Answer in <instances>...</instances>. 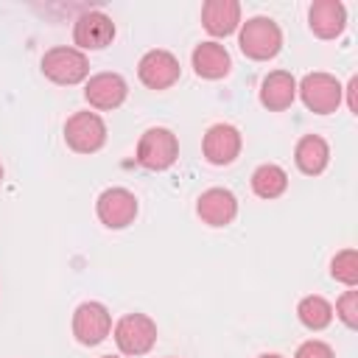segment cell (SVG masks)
I'll return each instance as SVG.
<instances>
[{"label":"cell","instance_id":"6da1fadb","mask_svg":"<svg viewBox=\"0 0 358 358\" xmlns=\"http://www.w3.org/2000/svg\"><path fill=\"white\" fill-rule=\"evenodd\" d=\"M238 45H241L243 56H249L255 62H266V59H274L280 53L282 31L271 17H252L241 25Z\"/></svg>","mask_w":358,"mask_h":358},{"label":"cell","instance_id":"7a4b0ae2","mask_svg":"<svg viewBox=\"0 0 358 358\" xmlns=\"http://www.w3.org/2000/svg\"><path fill=\"white\" fill-rule=\"evenodd\" d=\"M179 157V140L165 126H151L137 143V162L148 171H165Z\"/></svg>","mask_w":358,"mask_h":358},{"label":"cell","instance_id":"3957f363","mask_svg":"<svg viewBox=\"0 0 358 358\" xmlns=\"http://www.w3.org/2000/svg\"><path fill=\"white\" fill-rule=\"evenodd\" d=\"M42 73L53 81V84H78L90 76V59L87 53H81L78 48H67V45H59V48H50L45 56H42Z\"/></svg>","mask_w":358,"mask_h":358},{"label":"cell","instance_id":"277c9868","mask_svg":"<svg viewBox=\"0 0 358 358\" xmlns=\"http://www.w3.org/2000/svg\"><path fill=\"white\" fill-rule=\"evenodd\" d=\"M296 92L302 98V103L316 112V115H330L341 106V98H344V87L338 84L336 76L330 73H308L299 84H296Z\"/></svg>","mask_w":358,"mask_h":358},{"label":"cell","instance_id":"5b68a950","mask_svg":"<svg viewBox=\"0 0 358 358\" xmlns=\"http://www.w3.org/2000/svg\"><path fill=\"white\" fill-rule=\"evenodd\" d=\"M64 143L76 154H95L106 143V123L95 112H76L64 123Z\"/></svg>","mask_w":358,"mask_h":358},{"label":"cell","instance_id":"8992f818","mask_svg":"<svg viewBox=\"0 0 358 358\" xmlns=\"http://www.w3.org/2000/svg\"><path fill=\"white\" fill-rule=\"evenodd\" d=\"M115 341L123 355H145L157 344V324L145 313H126L115 324Z\"/></svg>","mask_w":358,"mask_h":358},{"label":"cell","instance_id":"52a82bcc","mask_svg":"<svg viewBox=\"0 0 358 358\" xmlns=\"http://www.w3.org/2000/svg\"><path fill=\"white\" fill-rule=\"evenodd\" d=\"M112 330V313L101 302H81L73 313V336L84 347L101 344Z\"/></svg>","mask_w":358,"mask_h":358},{"label":"cell","instance_id":"ba28073f","mask_svg":"<svg viewBox=\"0 0 358 358\" xmlns=\"http://www.w3.org/2000/svg\"><path fill=\"white\" fill-rule=\"evenodd\" d=\"M95 213L101 218L103 227L109 229H123L134 221L137 215V199L131 190L126 187H109L98 196V204H95Z\"/></svg>","mask_w":358,"mask_h":358},{"label":"cell","instance_id":"9c48e42d","mask_svg":"<svg viewBox=\"0 0 358 358\" xmlns=\"http://www.w3.org/2000/svg\"><path fill=\"white\" fill-rule=\"evenodd\" d=\"M115 39V22L103 11H87L73 25V42L78 50H103Z\"/></svg>","mask_w":358,"mask_h":358},{"label":"cell","instance_id":"30bf717a","mask_svg":"<svg viewBox=\"0 0 358 358\" xmlns=\"http://www.w3.org/2000/svg\"><path fill=\"white\" fill-rule=\"evenodd\" d=\"M179 59L168 50H148L137 64V76L148 90H168L179 81Z\"/></svg>","mask_w":358,"mask_h":358},{"label":"cell","instance_id":"8fae6325","mask_svg":"<svg viewBox=\"0 0 358 358\" xmlns=\"http://www.w3.org/2000/svg\"><path fill=\"white\" fill-rule=\"evenodd\" d=\"M201 151H204L207 162L229 165L241 154V131L229 123H215V126L207 129V134L201 140Z\"/></svg>","mask_w":358,"mask_h":358},{"label":"cell","instance_id":"7c38bea8","mask_svg":"<svg viewBox=\"0 0 358 358\" xmlns=\"http://www.w3.org/2000/svg\"><path fill=\"white\" fill-rule=\"evenodd\" d=\"M129 95V84L117 73H98L87 81L84 98L95 109H117Z\"/></svg>","mask_w":358,"mask_h":358},{"label":"cell","instance_id":"4fadbf2b","mask_svg":"<svg viewBox=\"0 0 358 358\" xmlns=\"http://www.w3.org/2000/svg\"><path fill=\"white\" fill-rule=\"evenodd\" d=\"M196 213L204 224L210 227H227L235 221L238 215V199L227 190V187H210L199 196L196 201Z\"/></svg>","mask_w":358,"mask_h":358},{"label":"cell","instance_id":"5bb4252c","mask_svg":"<svg viewBox=\"0 0 358 358\" xmlns=\"http://www.w3.org/2000/svg\"><path fill=\"white\" fill-rule=\"evenodd\" d=\"M308 25L319 39H336L347 25V8L338 0H316L308 11Z\"/></svg>","mask_w":358,"mask_h":358},{"label":"cell","instance_id":"9a60e30c","mask_svg":"<svg viewBox=\"0 0 358 358\" xmlns=\"http://www.w3.org/2000/svg\"><path fill=\"white\" fill-rule=\"evenodd\" d=\"M201 25L213 36H229L241 25V3L238 0H207L201 6Z\"/></svg>","mask_w":358,"mask_h":358},{"label":"cell","instance_id":"2e32d148","mask_svg":"<svg viewBox=\"0 0 358 358\" xmlns=\"http://www.w3.org/2000/svg\"><path fill=\"white\" fill-rule=\"evenodd\" d=\"M296 98V78L285 70H274L260 84V103L271 112H282Z\"/></svg>","mask_w":358,"mask_h":358},{"label":"cell","instance_id":"e0dca14e","mask_svg":"<svg viewBox=\"0 0 358 358\" xmlns=\"http://www.w3.org/2000/svg\"><path fill=\"white\" fill-rule=\"evenodd\" d=\"M190 59H193L196 76L210 78V81L224 78L229 73V67H232V59H229L227 48L218 45V42H201V45H196V50H193Z\"/></svg>","mask_w":358,"mask_h":358},{"label":"cell","instance_id":"ac0fdd59","mask_svg":"<svg viewBox=\"0 0 358 358\" xmlns=\"http://www.w3.org/2000/svg\"><path fill=\"white\" fill-rule=\"evenodd\" d=\"M294 159H296V168H299L302 173L316 176V173H322V171L327 168V162H330V145H327V140L319 137V134H305V137L296 143V148H294Z\"/></svg>","mask_w":358,"mask_h":358},{"label":"cell","instance_id":"d6986e66","mask_svg":"<svg viewBox=\"0 0 358 358\" xmlns=\"http://www.w3.org/2000/svg\"><path fill=\"white\" fill-rule=\"evenodd\" d=\"M285 187H288V173L280 165L266 162V165L255 168V173H252V190L260 199H277V196L285 193Z\"/></svg>","mask_w":358,"mask_h":358},{"label":"cell","instance_id":"ffe728a7","mask_svg":"<svg viewBox=\"0 0 358 358\" xmlns=\"http://www.w3.org/2000/svg\"><path fill=\"white\" fill-rule=\"evenodd\" d=\"M296 316L308 330H324L333 322V305L324 296H305L296 305Z\"/></svg>","mask_w":358,"mask_h":358},{"label":"cell","instance_id":"44dd1931","mask_svg":"<svg viewBox=\"0 0 358 358\" xmlns=\"http://www.w3.org/2000/svg\"><path fill=\"white\" fill-rule=\"evenodd\" d=\"M330 274H333V280L344 282L347 288H355L358 285V252L355 249H341L330 260Z\"/></svg>","mask_w":358,"mask_h":358},{"label":"cell","instance_id":"7402d4cb","mask_svg":"<svg viewBox=\"0 0 358 358\" xmlns=\"http://www.w3.org/2000/svg\"><path fill=\"white\" fill-rule=\"evenodd\" d=\"M336 316H338L350 330L358 327V291H355V288L344 291V294L336 299Z\"/></svg>","mask_w":358,"mask_h":358},{"label":"cell","instance_id":"603a6c76","mask_svg":"<svg viewBox=\"0 0 358 358\" xmlns=\"http://www.w3.org/2000/svg\"><path fill=\"white\" fill-rule=\"evenodd\" d=\"M294 358H336L333 347L319 341V338H310V341H302L294 352Z\"/></svg>","mask_w":358,"mask_h":358},{"label":"cell","instance_id":"cb8c5ba5","mask_svg":"<svg viewBox=\"0 0 358 358\" xmlns=\"http://www.w3.org/2000/svg\"><path fill=\"white\" fill-rule=\"evenodd\" d=\"M344 92H347V106H350V112L358 115V78H355V76L350 78V84L344 87Z\"/></svg>","mask_w":358,"mask_h":358},{"label":"cell","instance_id":"d4e9b609","mask_svg":"<svg viewBox=\"0 0 358 358\" xmlns=\"http://www.w3.org/2000/svg\"><path fill=\"white\" fill-rule=\"evenodd\" d=\"M257 358H282V355H277V352H263V355H257Z\"/></svg>","mask_w":358,"mask_h":358},{"label":"cell","instance_id":"484cf974","mask_svg":"<svg viewBox=\"0 0 358 358\" xmlns=\"http://www.w3.org/2000/svg\"><path fill=\"white\" fill-rule=\"evenodd\" d=\"M101 358H117V355H101Z\"/></svg>","mask_w":358,"mask_h":358},{"label":"cell","instance_id":"4316f807","mask_svg":"<svg viewBox=\"0 0 358 358\" xmlns=\"http://www.w3.org/2000/svg\"><path fill=\"white\" fill-rule=\"evenodd\" d=\"M0 179H3V165H0Z\"/></svg>","mask_w":358,"mask_h":358}]
</instances>
